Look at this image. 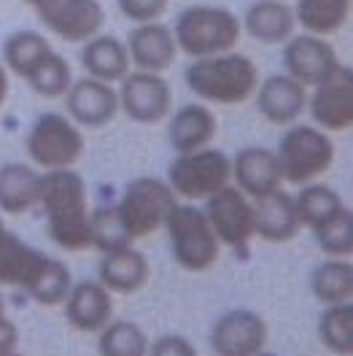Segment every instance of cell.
<instances>
[{"instance_id":"obj_1","label":"cell","mask_w":353,"mask_h":356,"mask_svg":"<svg viewBox=\"0 0 353 356\" xmlns=\"http://www.w3.org/2000/svg\"><path fill=\"white\" fill-rule=\"evenodd\" d=\"M0 286H17L33 302L57 308L65 302L73 275L63 259L24 243L0 216Z\"/></svg>"},{"instance_id":"obj_2","label":"cell","mask_w":353,"mask_h":356,"mask_svg":"<svg viewBox=\"0 0 353 356\" xmlns=\"http://www.w3.org/2000/svg\"><path fill=\"white\" fill-rule=\"evenodd\" d=\"M38 205L44 208L46 229L51 243L63 251H87L89 241V195L81 173L73 168L44 170L41 173V192Z\"/></svg>"},{"instance_id":"obj_3","label":"cell","mask_w":353,"mask_h":356,"mask_svg":"<svg viewBox=\"0 0 353 356\" xmlns=\"http://www.w3.org/2000/svg\"><path fill=\"white\" fill-rule=\"evenodd\" d=\"M183 79L199 100L216 106H238L254 97L259 87V67L240 51H221L211 57H195Z\"/></svg>"},{"instance_id":"obj_4","label":"cell","mask_w":353,"mask_h":356,"mask_svg":"<svg viewBox=\"0 0 353 356\" xmlns=\"http://www.w3.org/2000/svg\"><path fill=\"white\" fill-rule=\"evenodd\" d=\"M167 229L170 257L186 273H208L221 257V243L205 211L192 202H176L162 224Z\"/></svg>"},{"instance_id":"obj_5","label":"cell","mask_w":353,"mask_h":356,"mask_svg":"<svg viewBox=\"0 0 353 356\" xmlns=\"http://www.w3.org/2000/svg\"><path fill=\"white\" fill-rule=\"evenodd\" d=\"M243 24L224 6H189L173 27L178 51L189 57H211L240 44Z\"/></svg>"},{"instance_id":"obj_6","label":"cell","mask_w":353,"mask_h":356,"mask_svg":"<svg viewBox=\"0 0 353 356\" xmlns=\"http://www.w3.org/2000/svg\"><path fill=\"white\" fill-rule=\"evenodd\" d=\"M275 159L286 184H310L334 165V143L315 124H288L281 135Z\"/></svg>"},{"instance_id":"obj_7","label":"cell","mask_w":353,"mask_h":356,"mask_svg":"<svg viewBox=\"0 0 353 356\" xmlns=\"http://www.w3.org/2000/svg\"><path fill=\"white\" fill-rule=\"evenodd\" d=\"M176 202V192L170 189L167 181L154 176H138L124 186L122 197L116 202V213L124 224L130 241H140L165 224Z\"/></svg>"},{"instance_id":"obj_8","label":"cell","mask_w":353,"mask_h":356,"mask_svg":"<svg viewBox=\"0 0 353 356\" xmlns=\"http://www.w3.org/2000/svg\"><path fill=\"white\" fill-rule=\"evenodd\" d=\"M232 181V159L221 149H197L176 154L167 165V184L183 200H205Z\"/></svg>"},{"instance_id":"obj_9","label":"cell","mask_w":353,"mask_h":356,"mask_svg":"<svg viewBox=\"0 0 353 356\" xmlns=\"http://www.w3.org/2000/svg\"><path fill=\"white\" fill-rule=\"evenodd\" d=\"M27 156L44 170L73 168L84 154V135L76 122L63 113H41L24 138Z\"/></svg>"},{"instance_id":"obj_10","label":"cell","mask_w":353,"mask_h":356,"mask_svg":"<svg viewBox=\"0 0 353 356\" xmlns=\"http://www.w3.org/2000/svg\"><path fill=\"white\" fill-rule=\"evenodd\" d=\"M205 216L213 227L219 243L229 245L238 257H248L251 241L256 238L254 229V200H248L243 192L232 184L221 186L211 197H205Z\"/></svg>"},{"instance_id":"obj_11","label":"cell","mask_w":353,"mask_h":356,"mask_svg":"<svg viewBox=\"0 0 353 356\" xmlns=\"http://www.w3.org/2000/svg\"><path fill=\"white\" fill-rule=\"evenodd\" d=\"M119 84V108L138 124H156L173 111V92L162 73L130 70Z\"/></svg>"},{"instance_id":"obj_12","label":"cell","mask_w":353,"mask_h":356,"mask_svg":"<svg viewBox=\"0 0 353 356\" xmlns=\"http://www.w3.org/2000/svg\"><path fill=\"white\" fill-rule=\"evenodd\" d=\"M308 111L324 133H343L353 124V70L343 63L308 95Z\"/></svg>"},{"instance_id":"obj_13","label":"cell","mask_w":353,"mask_h":356,"mask_svg":"<svg viewBox=\"0 0 353 356\" xmlns=\"http://www.w3.org/2000/svg\"><path fill=\"white\" fill-rule=\"evenodd\" d=\"M267 346V321L251 308L221 313L211 327V348L216 356H254Z\"/></svg>"},{"instance_id":"obj_14","label":"cell","mask_w":353,"mask_h":356,"mask_svg":"<svg viewBox=\"0 0 353 356\" xmlns=\"http://www.w3.org/2000/svg\"><path fill=\"white\" fill-rule=\"evenodd\" d=\"M46 30L67 44H84L100 33L106 11L100 0H54L35 11Z\"/></svg>"},{"instance_id":"obj_15","label":"cell","mask_w":353,"mask_h":356,"mask_svg":"<svg viewBox=\"0 0 353 356\" xmlns=\"http://www.w3.org/2000/svg\"><path fill=\"white\" fill-rule=\"evenodd\" d=\"M281 60H284V70L288 76L297 79L305 87L321 84L340 65V60H337L329 41L321 38V35H310V33L286 38Z\"/></svg>"},{"instance_id":"obj_16","label":"cell","mask_w":353,"mask_h":356,"mask_svg":"<svg viewBox=\"0 0 353 356\" xmlns=\"http://www.w3.org/2000/svg\"><path fill=\"white\" fill-rule=\"evenodd\" d=\"M65 106L70 122H76L79 127L100 130L110 124L119 111V95L113 84L87 76L70 84V89L65 92Z\"/></svg>"},{"instance_id":"obj_17","label":"cell","mask_w":353,"mask_h":356,"mask_svg":"<svg viewBox=\"0 0 353 356\" xmlns=\"http://www.w3.org/2000/svg\"><path fill=\"white\" fill-rule=\"evenodd\" d=\"M256 108L270 124L288 127L308 108V87L288 73H272L254 92Z\"/></svg>"},{"instance_id":"obj_18","label":"cell","mask_w":353,"mask_h":356,"mask_svg":"<svg viewBox=\"0 0 353 356\" xmlns=\"http://www.w3.org/2000/svg\"><path fill=\"white\" fill-rule=\"evenodd\" d=\"M232 181L248 200H259L270 192L281 189L284 178L272 149L245 146L232 156Z\"/></svg>"},{"instance_id":"obj_19","label":"cell","mask_w":353,"mask_h":356,"mask_svg":"<svg viewBox=\"0 0 353 356\" xmlns=\"http://www.w3.org/2000/svg\"><path fill=\"white\" fill-rule=\"evenodd\" d=\"M63 308L76 332L97 334L113 316V294L100 281H79L70 286Z\"/></svg>"},{"instance_id":"obj_20","label":"cell","mask_w":353,"mask_h":356,"mask_svg":"<svg viewBox=\"0 0 353 356\" xmlns=\"http://www.w3.org/2000/svg\"><path fill=\"white\" fill-rule=\"evenodd\" d=\"M124 46L130 54V65H135L138 70H149V73H165L176 63L178 54L173 30L159 19L133 27Z\"/></svg>"},{"instance_id":"obj_21","label":"cell","mask_w":353,"mask_h":356,"mask_svg":"<svg viewBox=\"0 0 353 356\" xmlns=\"http://www.w3.org/2000/svg\"><path fill=\"white\" fill-rule=\"evenodd\" d=\"M151 278L149 259L130 245L103 251V259L97 265V281L110 291V294H135L140 291Z\"/></svg>"},{"instance_id":"obj_22","label":"cell","mask_w":353,"mask_h":356,"mask_svg":"<svg viewBox=\"0 0 353 356\" xmlns=\"http://www.w3.org/2000/svg\"><path fill=\"white\" fill-rule=\"evenodd\" d=\"M254 229H256V238H262L267 243L294 241L302 229L299 216H297V205H294V195L275 189L265 197L254 200Z\"/></svg>"},{"instance_id":"obj_23","label":"cell","mask_w":353,"mask_h":356,"mask_svg":"<svg viewBox=\"0 0 353 356\" xmlns=\"http://www.w3.org/2000/svg\"><path fill=\"white\" fill-rule=\"evenodd\" d=\"M216 130H219V122H216L213 111L202 103H189L170 116L167 140L176 154H186V152H197V149L211 146V140L216 138Z\"/></svg>"},{"instance_id":"obj_24","label":"cell","mask_w":353,"mask_h":356,"mask_svg":"<svg viewBox=\"0 0 353 356\" xmlns=\"http://www.w3.org/2000/svg\"><path fill=\"white\" fill-rule=\"evenodd\" d=\"M41 173L24 162H6L0 168V211L22 216L38 205Z\"/></svg>"},{"instance_id":"obj_25","label":"cell","mask_w":353,"mask_h":356,"mask_svg":"<svg viewBox=\"0 0 353 356\" xmlns=\"http://www.w3.org/2000/svg\"><path fill=\"white\" fill-rule=\"evenodd\" d=\"M240 24L251 38L262 44H284L286 38H291L297 19L286 0H256L248 6Z\"/></svg>"},{"instance_id":"obj_26","label":"cell","mask_w":353,"mask_h":356,"mask_svg":"<svg viewBox=\"0 0 353 356\" xmlns=\"http://www.w3.org/2000/svg\"><path fill=\"white\" fill-rule=\"evenodd\" d=\"M81 65L87 70V76L113 84V81H122L130 73V54H127V46L119 38L97 33L89 41H84Z\"/></svg>"},{"instance_id":"obj_27","label":"cell","mask_w":353,"mask_h":356,"mask_svg":"<svg viewBox=\"0 0 353 356\" xmlns=\"http://www.w3.org/2000/svg\"><path fill=\"white\" fill-rule=\"evenodd\" d=\"M310 291L321 305L348 302L353 297V265L345 257H329L315 265L310 273Z\"/></svg>"},{"instance_id":"obj_28","label":"cell","mask_w":353,"mask_h":356,"mask_svg":"<svg viewBox=\"0 0 353 356\" xmlns=\"http://www.w3.org/2000/svg\"><path fill=\"white\" fill-rule=\"evenodd\" d=\"M351 17V0H297L294 19L310 35H334Z\"/></svg>"},{"instance_id":"obj_29","label":"cell","mask_w":353,"mask_h":356,"mask_svg":"<svg viewBox=\"0 0 353 356\" xmlns=\"http://www.w3.org/2000/svg\"><path fill=\"white\" fill-rule=\"evenodd\" d=\"M22 79L33 87V92H38L41 97L54 100V97H63L67 89H70V84H73V70H70V63H67L60 51L49 49L44 57L24 73Z\"/></svg>"},{"instance_id":"obj_30","label":"cell","mask_w":353,"mask_h":356,"mask_svg":"<svg viewBox=\"0 0 353 356\" xmlns=\"http://www.w3.org/2000/svg\"><path fill=\"white\" fill-rule=\"evenodd\" d=\"M318 340L321 346L337 356L353 354V302L324 305L318 316Z\"/></svg>"},{"instance_id":"obj_31","label":"cell","mask_w":353,"mask_h":356,"mask_svg":"<svg viewBox=\"0 0 353 356\" xmlns=\"http://www.w3.org/2000/svg\"><path fill=\"white\" fill-rule=\"evenodd\" d=\"M294 205H297L299 224L308 227L310 232H313L318 224H324L329 216H334L345 202H343V197L331 186L310 181V184H302V189L294 195Z\"/></svg>"},{"instance_id":"obj_32","label":"cell","mask_w":353,"mask_h":356,"mask_svg":"<svg viewBox=\"0 0 353 356\" xmlns=\"http://www.w3.org/2000/svg\"><path fill=\"white\" fill-rule=\"evenodd\" d=\"M149 334L135 321H113L97 332V354L100 356H146L149 354Z\"/></svg>"},{"instance_id":"obj_33","label":"cell","mask_w":353,"mask_h":356,"mask_svg":"<svg viewBox=\"0 0 353 356\" xmlns=\"http://www.w3.org/2000/svg\"><path fill=\"white\" fill-rule=\"evenodd\" d=\"M51 49V44L46 41V35H41L38 30H17L3 41V63L6 70L17 73L22 79L30 67L35 65L46 51Z\"/></svg>"},{"instance_id":"obj_34","label":"cell","mask_w":353,"mask_h":356,"mask_svg":"<svg viewBox=\"0 0 353 356\" xmlns=\"http://www.w3.org/2000/svg\"><path fill=\"white\" fill-rule=\"evenodd\" d=\"M89 241L97 251H113L133 243L116 213V205H97L95 211H89Z\"/></svg>"},{"instance_id":"obj_35","label":"cell","mask_w":353,"mask_h":356,"mask_svg":"<svg viewBox=\"0 0 353 356\" xmlns=\"http://www.w3.org/2000/svg\"><path fill=\"white\" fill-rule=\"evenodd\" d=\"M315 241L321 245V251L327 257H351L353 251V211L351 208H340L334 216H329L324 224H318L313 229Z\"/></svg>"},{"instance_id":"obj_36","label":"cell","mask_w":353,"mask_h":356,"mask_svg":"<svg viewBox=\"0 0 353 356\" xmlns=\"http://www.w3.org/2000/svg\"><path fill=\"white\" fill-rule=\"evenodd\" d=\"M116 6H119V11L130 22L143 24V22H156L167 11L170 0H116Z\"/></svg>"},{"instance_id":"obj_37","label":"cell","mask_w":353,"mask_h":356,"mask_svg":"<svg viewBox=\"0 0 353 356\" xmlns=\"http://www.w3.org/2000/svg\"><path fill=\"white\" fill-rule=\"evenodd\" d=\"M146 356H197V348L183 334H162L154 343H149Z\"/></svg>"},{"instance_id":"obj_38","label":"cell","mask_w":353,"mask_h":356,"mask_svg":"<svg viewBox=\"0 0 353 356\" xmlns=\"http://www.w3.org/2000/svg\"><path fill=\"white\" fill-rule=\"evenodd\" d=\"M11 351H19V330H17V324L3 313V316H0V356L11 354Z\"/></svg>"},{"instance_id":"obj_39","label":"cell","mask_w":353,"mask_h":356,"mask_svg":"<svg viewBox=\"0 0 353 356\" xmlns=\"http://www.w3.org/2000/svg\"><path fill=\"white\" fill-rule=\"evenodd\" d=\"M8 100V70L0 63V106Z\"/></svg>"},{"instance_id":"obj_40","label":"cell","mask_w":353,"mask_h":356,"mask_svg":"<svg viewBox=\"0 0 353 356\" xmlns=\"http://www.w3.org/2000/svg\"><path fill=\"white\" fill-rule=\"evenodd\" d=\"M27 6H33V11H38V8H44L49 3H54V0H24Z\"/></svg>"},{"instance_id":"obj_41","label":"cell","mask_w":353,"mask_h":356,"mask_svg":"<svg viewBox=\"0 0 353 356\" xmlns=\"http://www.w3.org/2000/svg\"><path fill=\"white\" fill-rule=\"evenodd\" d=\"M6 313V300H3V294H0V316Z\"/></svg>"},{"instance_id":"obj_42","label":"cell","mask_w":353,"mask_h":356,"mask_svg":"<svg viewBox=\"0 0 353 356\" xmlns=\"http://www.w3.org/2000/svg\"><path fill=\"white\" fill-rule=\"evenodd\" d=\"M254 356H278V354H270V351H265V348H262L259 354H254Z\"/></svg>"},{"instance_id":"obj_43","label":"cell","mask_w":353,"mask_h":356,"mask_svg":"<svg viewBox=\"0 0 353 356\" xmlns=\"http://www.w3.org/2000/svg\"><path fill=\"white\" fill-rule=\"evenodd\" d=\"M6 356H24V354H19V351H11V354H6Z\"/></svg>"}]
</instances>
